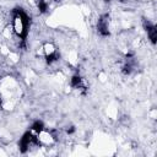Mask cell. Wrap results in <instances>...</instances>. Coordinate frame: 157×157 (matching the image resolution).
Wrapping results in <instances>:
<instances>
[{"label":"cell","mask_w":157,"mask_h":157,"mask_svg":"<svg viewBox=\"0 0 157 157\" xmlns=\"http://www.w3.org/2000/svg\"><path fill=\"white\" fill-rule=\"evenodd\" d=\"M97 29H98V33L103 37H108L110 34V31H109V18L108 16H102L99 20H98V23H97Z\"/></svg>","instance_id":"3"},{"label":"cell","mask_w":157,"mask_h":157,"mask_svg":"<svg viewBox=\"0 0 157 157\" xmlns=\"http://www.w3.org/2000/svg\"><path fill=\"white\" fill-rule=\"evenodd\" d=\"M1 103H2V99H1V96H0V105H1Z\"/></svg>","instance_id":"9"},{"label":"cell","mask_w":157,"mask_h":157,"mask_svg":"<svg viewBox=\"0 0 157 157\" xmlns=\"http://www.w3.org/2000/svg\"><path fill=\"white\" fill-rule=\"evenodd\" d=\"M55 1H61V0H55Z\"/></svg>","instance_id":"10"},{"label":"cell","mask_w":157,"mask_h":157,"mask_svg":"<svg viewBox=\"0 0 157 157\" xmlns=\"http://www.w3.org/2000/svg\"><path fill=\"white\" fill-rule=\"evenodd\" d=\"M37 137H38L39 144L45 145V146L52 145V144L55 142V140H56V137H55V135H54V131H48V130H45V129H43L42 131H39L38 135H37Z\"/></svg>","instance_id":"2"},{"label":"cell","mask_w":157,"mask_h":157,"mask_svg":"<svg viewBox=\"0 0 157 157\" xmlns=\"http://www.w3.org/2000/svg\"><path fill=\"white\" fill-rule=\"evenodd\" d=\"M144 27L147 32V36H148V39L151 40L152 44L156 43V39H157V29H156V26L153 23H151L150 21H145L144 22Z\"/></svg>","instance_id":"4"},{"label":"cell","mask_w":157,"mask_h":157,"mask_svg":"<svg viewBox=\"0 0 157 157\" xmlns=\"http://www.w3.org/2000/svg\"><path fill=\"white\" fill-rule=\"evenodd\" d=\"M42 52H43L44 56H47V55H49V54L55 53V52H56V48H55V45H54L53 43H49V42H48V43H44V44H43Z\"/></svg>","instance_id":"5"},{"label":"cell","mask_w":157,"mask_h":157,"mask_svg":"<svg viewBox=\"0 0 157 157\" xmlns=\"http://www.w3.org/2000/svg\"><path fill=\"white\" fill-rule=\"evenodd\" d=\"M44 129V123L42 121V120H36L33 124H32V126H31V130L33 131V132H36V134H38L39 131H42Z\"/></svg>","instance_id":"6"},{"label":"cell","mask_w":157,"mask_h":157,"mask_svg":"<svg viewBox=\"0 0 157 157\" xmlns=\"http://www.w3.org/2000/svg\"><path fill=\"white\" fill-rule=\"evenodd\" d=\"M105 1H109V0H105Z\"/></svg>","instance_id":"11"},{"label":"cell","mask_w":157,"mask_h":157,"mask_svg":"<svg viewBox=\"0 0 157 157\" xmlns=\"http://www.w3.org/2000/svg\"><path fill=\"white\" fill-rule=\"evenodd\" d=\"M28 16L21 11V10H16L15 11V16H13V20H12V31L18 36L21 37L22 39L26 38L27 36V28H28Z\"/></svg>","instance_id":"1"},{"label":"cell","mask_w":157,"mask_h":157,"mask_svg":"<svg viewBox=\"0 0 157 157\" xmlns=\"http://www.w3.org/2000/svg\"><path fill=\"white\" fill-rule=\"evenodd\" d=\"M36 4H37V7L40 12H47V10H48V1L47 0H36Z\"/></svg>","instance_id":"7"},{"label":"cell","mask_w":157,"mask_h":157,"mask_svg":"<svg viewBox=\"0 0 157 157\" xmlns=\"http://www.w3.org/2000/svg\"><path fill=\"white\" fill-rule=\"evenodd\" d=\"M66 132H67V134H74V132H75V128H74V126L67 128V129H66Z\"/></svg>","instance_id":"8"}]
</instances>
